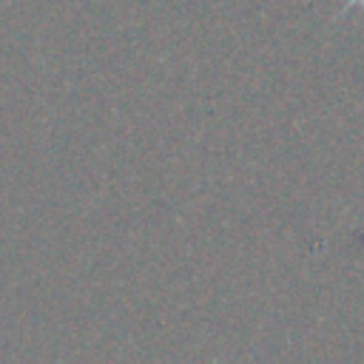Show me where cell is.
Here are the masks:
<instances>
[{"label": "cell", "instance_id": "obj_1", "mask_svg": "<svg viewBox=\"0 0 364 364\" xmlns=\"http://www.w3.org/2000/svg\"><path fill=\"white\" fill-rule=\"evenodd\" d=\"M350 9H364V0H344V6H341V14H347Z\"/></svg>", "mask_w": 364, "mask_h": 364}]
</instances>
